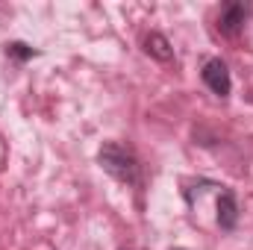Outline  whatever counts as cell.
<instances>
[{
  "mask_svg": "<svg viewBox=\"0 0 253 250\" xmlns=\"http://www.w3.org/2000/svg\"><path fill=\"white\" fill-rule=\"evenodd\" d=\"M97 165L118 183L124 186H141V165L138 156L132 153V147H126L121 141H103L97 150Z\"/></svg>",
  "mask_w": 253,
  "mask_h": 250,
  "instance_id": "obj_1",
  "label": "cell"
},
{
  "mask_svg": "<svg viewBox=\"0 0 253 250\" xmlns=\"http://www.w3.org/2000/svg\"><path fill=\"white\" fill-rule=\"evenodd\" d=\"M253 6L251 3H242V0H227L221 3V12H218V33L227 36V39H236L242 30H245V21L251 18Z\"/></svg>",
  "mask_w": 253,
  "mask_h": 250,
  "instance_id": "obj_2",
  "label": "cell"
},
{
  "mask_svg": "<svg viewBox=\"0 0 253 250\" xmlns=\"http://www.w3.org/2000/svg\"><path fill=\"white\" fill-rule=\"evenodd\" d=\"M200 80H203V85L212 91V94H218V97H230V91H233V77H230V68L224 59H206L203 62V71H200Z\"/></svg>",
  "mask_w": 253,
  "mask_h": 250,
  "instance_id": "obj_3",
  "label": "cell"
},
{
  "mask_svg": "<svg viewBox=\"0 0 253 250\" xmlns=\"http://www.w3.org/2000/svg\"><path fill=\"white\" fill-rule=\"evenodd\" d=\"M215 221L221 230L233 233L236 224H239V200H236V191L227 186H221L218 191V203H215Z\"/></svg>",
  "mask_w": 253,
  "mask_h": 250,
  "instance_id": "obj_4",
  "label": "cell"
},
{
  "mask_svg": "<svg viewBox=\"0 0 253 250\" xmlns=\"http://www.w3.org/2000/svg\"><path fill=\"white\" fill-rule=\"evenodd\" d=\"M144 53H147L150 59H156V62H171V59H174L171 42H168L162 33H156V30H150V33L144 36Z\"/></svg>",
  "mask_w": 253,
  "mask_h": 250,
  "instance_id": "obj_5",
  "label": "cell"
},
{
  "mask_svg": "<svg viewBox=\"0 0 253 250\" xmlns=\"http://www.w3.org/2000/svg\"><path fill=\"white\" fill-rule=\"evenodd\" d=\"M6 56H12L15 62H30V59L39 56V50L30 47L27 42H9V44H6Z\"/></svg>",
  "mask_w": 253,
  "mask_h": 250,
  "instance_id": "obj_6",
  "label": "cell"
},
{
  "mask_svg": "<svg viewBox=\"0 0 253 250\" xmlns=\"http://www.w3.org/2000/svg\"><path fill=\"white\" fill-rule=\"evenodd\" d=\"M174 250H186V248H174Z\"/></svg>",
  "mask_w": 253,
  "mask_h": 250,
  "instance_id": "obj_7",
  "label": "cell"
},
{
  "mask_svg": "<svg viewBox=\"0 0 253 250\" xmlns=\"http://www.w3.org/2000/svg\"><path fill=\"white\" fill-rule=\"evenodd\" d=\"M121 250H126V248H121Z\"/></svg>",
  "mask_w": 253,
  "mask_h": 250,
  "instance_id": "obj_8",
  "label": "cell"
}]
</instances>
